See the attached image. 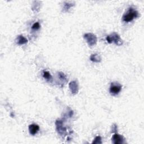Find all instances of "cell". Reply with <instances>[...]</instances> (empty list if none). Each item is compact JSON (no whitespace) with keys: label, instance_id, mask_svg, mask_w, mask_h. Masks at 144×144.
<instances>
[{"label":"cell","instance_id":"277c9868","mask_svg":"<svg viewBox=\"0 0 144 144\" xmlns=\"http://www.w3.org/2000/svg\"><path fill=\"white\" fill-rule=\"evenodd\" d=\"M122 86L118 83H111L110 87V92L113 95L118 94L121 91Z\"/></svg>","mask_w":144,"mask_h":144},{"label":"cell","instance_id":"3957f363","mask_svg":"<svg viewBox=\"0 0 144 144\" xmlns=\"http://www.w3.org/2000/svg\"><path fill=\"white\" fill-rule=\"evenodd\" d=\"M84 38L87 42L89 46H94L97 42V37L96 35L92 33H87L84 35Z\"/></svg>","mask_w":144,"mask_h":144},{"label":"cell","instance_id":"ba28073f","mask_svg":"<svg viewBox=\"0 0 144 144\" xmlns=\"http://www.w3.org/2000/svg\"><path fill=\"white\" fill-rule=\"evenodd\" d=\"M17 43L18 44H24L28 42V40L22 35H19L17 38Z\"/></svg>","mask_w":144,"mask_h":144},{"label":"cell","instance_id":"5bb4252c","mask_svg":"<svg viewBox=\"0 0 144 144\" xmlns=\"http://www.w3.org/2000/svg\"><path fill=\"white\" fill-rule=\"evenodd\" d=\"M65 8L67 9V10H68V9L71 6V5H69L68 3H65Z\"/></svg>","mask_w":144,"mask_h":144},{"label":"cell","instance_id":"7a4b0ae2","mask_svg":"<svg viewBox=\"0 0 144 144\" xmlns=\"http://www.w3.org/2000/svg\"><path fill=\"white\" fill-rule=\"evenodd\" d=\"M106 40L108 42V43H111L113 42L117 45H121L122 44V40L119 35L115 33H114L110 35H108L106 37Z\"/></svg>","mask_w":144,"mask_h":144},{"label":"cell","instance_id":"6da1fadb","mask_svg":"<svg viewBox=\"0 0 144 144\" xmlns=\"http://www.w3.org/2000/svg\"><path fill=\"white\" fill-rule=\"evenodd\" d=\"M138 16H139L138 12L135 10L134 8L131 7L128 9L127 13L123 16V20L125 22H130L132 21L134 18L137 17Z\"/></svg>","mask_w":144,"mask_h":144},{"label":"cell","instance_id":"30bf717a","mask_svg":"<svg viewBox=\"0 0 144 144\" xmlns=\"http://www.w3.org/2000/svg\"><path fill=\"white\" fill-rule=\"evenodd\" d=\"M43 76L44 78H46L47 80H50V79H52V77H51V74L49 73V71H44Z\"/></svg>","mask_w":144,"mask_h":144},{"label":"cell","instance_id":"8992f818","mask_svg":"<svg viewBox=\"0 0 144 144\" xmlns=\"http://www.w3.org/2000/svg\"><path fill=\"white\" fill-rule=\"evenodd\" d=\"M40 130V127L37 124H31L29 126V132L32 135H34L38 132V131Z\"/></svg>","mask_w":144,"mask_h":144},{"label":"cell","instance_id":"5b68a950","mask_svg":"<svg viewBox=\"0 0 144 144\" xmlns=\"http://www.w3.org/2000/svg\"><path fill=\"white\" fill-rule=\"evenodd\" d=\"M112 142L115 144H121L123 143L124 142V139L123 136L121 135L118 134H115L113 135L112 137Z\"/></svg>","mask_w":144,"mask_h":144},{"label":"cell","instance_id":"8fae6325","mask_svg":"<svg viewBox=\"0 0 144 144\" xmlns=\"http://www.w3.org/2000/svg\"><path fill=\"white\" fill-rule=\"evenodd\" d=\"M93 143H101V138L100 136H97L95 138L94 141L92 142Z\"/></svg>","mask_w":144,"mask_h":144},{"label":"cell","instance_id":"9c48e42d","mask_svg":"<svg viewBox=\"0 0 144 144\" xmlns=\"http://www.w3.org/2000/svg\"><path fill=\"white\" fill-rule=\"evenodd\" d=\"M90 59H91V60L93 62H99L101 61V58L96 53L92 55L91 58H90Z\"/></svg>","mask_w":144,"mask_h":144},{"label":"cell","instance_id":"4fadbf2b","mask_svg":"<svg viewBox=\"0 0 144 144\" xmlns=\"http://www.w3.org/2000/svg\"><path fill=\"white\" fill-rule=\"evenodd\" d=\"M59 76H60V78H61L63 80L66 79V78H65V77L64 76V74H63V73H59Z\"/></svg>","mask_w":144,"mask_h":144},{"label":"cell","instance_id":"52a82bcc","mask_svg":"<svg viewBox=\"0 0 144 144\" xmlns=\"http://www.w3.org/2000/svg\"><path fill=\"white\" fill-rule=\"evenodd\" d=\"M69 88L73 94H76L78 91V87L76 81H72L69 84Z\"/></svg>","mask_w":144,"mask_h":144},{"label":"cell","instance_id":"7c38bea8","mask_svg":"<svg viewBox=\"0 0 144 144\" xmlns=\"http://www.w3.org/2000/svg\"><path fill=\"white\" fill-rule=\"evenodd\" d=\"M40 23L38 22L35 23L34 24L32 25V29L34 30H37L38 29H40Z\"/></svg>","mask_w":144,"mask_h":144}]
</instances>
